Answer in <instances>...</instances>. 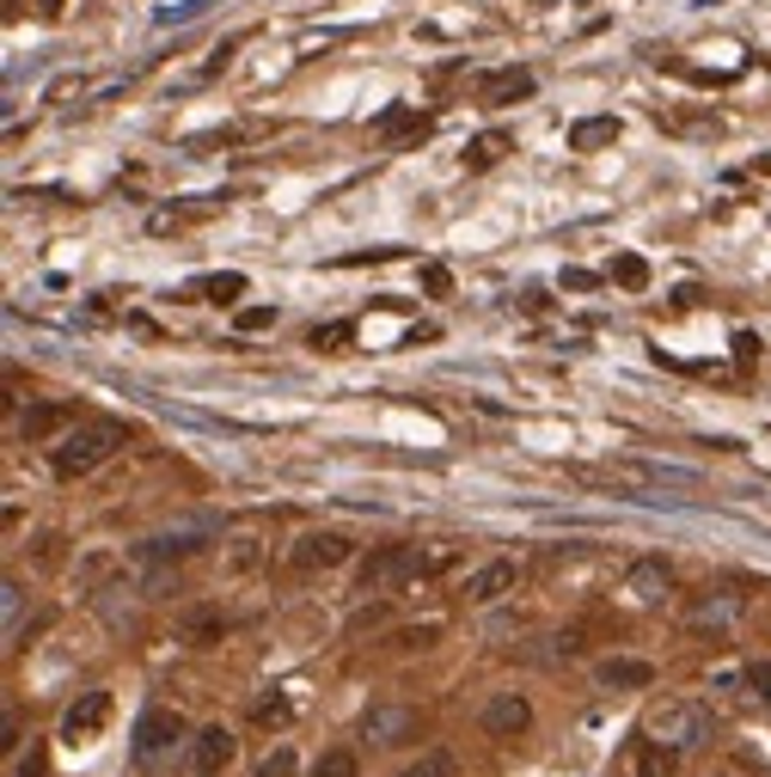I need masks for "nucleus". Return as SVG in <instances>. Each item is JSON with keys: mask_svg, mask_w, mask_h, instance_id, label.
Instances as JSON below:
<instances>
[{"mask_svg": "<svg viewBox=\"0 0 771 777\" xmlns=\"http://www.w3.org/2000/svg\"><path fill=\"white\" fill-rule=\"evenodd\" d=\"M117 447H129V429H123V422H110V417L74 422V429H68V435L49 447V466H56V478H86V471H98Z\"/></svg>", "mask_w": 771, "mask_h": 777, "instance_id": "nucleus-1", "label": "nucleus"}, {"mask_svg": "<svg viewBox=\"0 0 771 777\" xmlns=\"http://www.w3.org/2000/svg\"><path fill=\"white\" fill-rule=\"evenodd\" d=\"M643 741L667 746V753H692V746L710 741V710H704V704H692V698H667L662 710H649Z\"/></svg>", "mask_w": 771, "mask_h": 777, "instance_id": "nucleus-2", "label": "nucleus"}, {"mask_svg": "<svg viewBox=\"0 0 771 777\" xmlns=\"http://www.w3.org/2000/svg\"><path fill=\"white\" fill-rule=\"evenodd\" d=\"M435 563L423 558L417 545H380V551H368V563L355 570V594H392L404 588V582H417V575H429Z\"/></svg>", "mask_w": 771, "mask_h": 777, "instance_id": "nucleus-3", "label": "nucleus"}, {"mask_svg": "<svg viewBox=\"0 0 771 777\" xmlns=\"http://www.w3.org/2000/svg\"><path fill=\"white\" fill-rule=\"evenodd\" d=\"M178 741H185V716H178V710H141V722H135V765H159Z\"/></svg>", "mask_w": 771, "mask_h": 777, "instance_id": "nucleus-4", "label": "nucleus"}, {"mask_svg": "<svg viewBox=\"0 0 771 777\" xmlns=\"http://www.w3.org/2000/svg\"><path fill=\"white\" fill-rule=\"evenodd\" d=\"M361 741L368 746H411L417 741V710H404V704H368V710H361Z\"/></svg>", "mask_w": 771, "mask_h": 777, "instance_id": "nucleus-5", "label": "nucleus"}, {"mask_svg": "<svg viewBox=\"0 0 771 777\" xmlns=\"http://www.w3.org/2000/svg\"><path fill=\"white\" fill-rule=\"evenodd\" d=\"M233 760H239V741H233V729L209 722V729L190 734V777H221Z\"/></svg>", "mask_w": 771, "mask_h": 777, "instance_id": "nucleus-6", "label": "nucleus"}, {"mask_svg": "<svg viewBox=\"0 0 771 777\" xmlns=\"http://www.w3.org/2000/svg\"><path fill=\"white\" fill-rule=\"evenodd\" d=\"M349 551L355 545L343 539V533H300V539H294V551H288V563L300 575H312V570H337V563H349Z\"/></svg>", "mask_w": 771, "mask_h": 777, "instance_id": "nucleus-7", "label": "nucleus"}, {"mask_svg": "<svg viewBox=\"0 0 771 777\" xmlns=\"http://www.w3.org/2000/svg\"><path fill=\"white\" fill-rule=\"evenodd\" d=\"M533 729V704H526V692H496L490 704H484V734H496V741H514V734Z\"/></svg>", "mask_w": 771, "mask_h": 777, "instance_id": "nucleus-8", "label": "nucleus"}, {"mask_svg": "<svg viewBox=\"0 0 771 777\" xmlns=\"http://www.w3.org/2000/svg\"><path fill=\"white\" fill-rule=\"evenodd\" d=\"M514 582H521V563L490 558V563H478V570L465 575V600H472V607H490V600L514 594Z\"/></svg>", "mask_w": 771, "mask_h": 777, "instance_id": "nucleus-9", "label": "nucleus"}, {"mask_svg": "<svg viewBox=\"0 0 771 777\" xmlns=\"http://www.w3.org/2000/svg\"><path fill=\"white\" fill-rule=\"evenodd\" d=\"M105 716H110V692H80V698L68 704V716H62V741L68 746L93 741V734L105 729Z\"/></svg>", "mask_w": 771, "mask_h": 777, "instance_id": "nucleus-10", "label": "nucleus"}, {"mask_svg": "<svg viewBox=\"0 0 771 777\" xmlns=\"http://www.w3.org/2000/svg\"><path fill=\"white\" fill-rule=\"evenodd\" d=\"M667 588H674V570H667L662 558H637L631 570H625V594H631L637 607H655Z\"/></svg>", "mask_w": 771, "mask_h": 777, "instance_id": "nucleus-11", "label": "nucleus"}, {"mask_svg": "<svg viewBox=\"0 0 771 777\" xmlns=\"http://www.w3.org/2000/svg\"><path fill=\"white\" fill-rule=\"evenodd\" d=\"M594 680H601L606 692H643V685H655V668L637 661V655H606L601 668H594Z\"/></svg>", "mask_w": 771, "mask_h": 777, "instance_id": "nucleus-12", "label": "nucleus"}, {"mask_svg": "<svg viewBox=\"0 0 771 777\" xmlns=\"http://www.w3.org/2000/svg\"><path fill=\"white\" fill-rule=\"evenodd\" d=\"M74 422V405H32L25 410V422H19V435L25 441H49L56 429H68Z\"/></svg>", "mask_w": 771, "mask_h": 777, "instance_id": "nucleus-13", "label": "nucleus"}, {"mask_svg": "<svg viewBox=\"0 0 771 777\" xmlns=\"http://www.w3.org/2000/svg\"><path fill=\"white\" fill-rule=\"evenodd\" d=\"M735 619H740V594H728V588L704 594V600L692 607V624H698V631H704V624H710V631H723V624H735Z\"/></svg>", "mask_w": 771, "mask_h": 777, "instance_id": "nucleus-14", "label": "nucleus"}, {"mask_svg": "<svg viewBox=\"0 0 771 777\" xmlns=\"http://www.w3.org/2000/svg\"><path fill=\"white\" fill-rule=\"evenodd\" d=\"M514 98H533V74L526 68H502V74L484 80V105H514Z\"/></svg>", "mask_w": 771, "mask_h": 777, "instance_id": "nucleus-15", "label": "nucleus"}, {"mask_svg": "<svg viewBox=\"0 0 771 777\" xmlns=\"http://www.w3.org/2000/svg\"><path fill=\"white\" fill-rule=\"evenodd\" d=\"M606 141H618V117H582V123L570 129L576 154H594V147H606Z\"/></svg>", "mask_w": 771, "mask_h": 777, "instance_id": "nucleus-16", "label": "nucleus"}, {"mask_svg": "<svg viewBox=\"0 0 771 777\" xmlns=\"http://www.w3.org/2000/svg\"><path fill=\"white\" fill-rule=\"evenodd\" d=\"M509 147H514L509 135H478V141H472V147H465V171H490L496 159L509 154Z\"/></svg>", "mask_w": 771, "mask_h": 777, "instance_id": "nucleus-17", "label": "nucleus"}, {"mask_svg": "<svg viewBox=\"0 0 771 777\" xmlns=\"http://www.w3.org/2000/svg\"><path fill=\"white\" fill-rule=\"evenodd\" d=\"M399 777H453V753H441V746H423V753L404 765Z\"/></svg>", "mask_w": 771, "mask_h": 777, "instance_id": "nucleus-18", "label": "nucleus"}, {"mask_svg": "<svg viewBox=\"0 0 771 777\" xmlns=\"http://www.w3.org/2000/svg\"><path fill=\"white\" fill-rule=\"evenodd\" d=\"M355 772H361V765H355V753H349V746H324V753H319V765H312L307 777H355Z\"/></svg>", "mask_w": 771, "mask_h": 777, "instance_id": "nucleus-19", "label": "nucleus"}, {"mask_svg": "<svg viewBox=\"0 0 771 777\" xmlns=\"http://www.w3.org/2000/svg\"><path fill=\"white\" fill-rule=\"evenodd\" d=\"M105 575H110V558H105V551H93V558H80V570H74V588H80V594H93L98 582H105Z\"/></svg>", "mask_w": 771, "mask_h": 777, "instance_id": "nucleus-20", "label": "nucleus"}, {"mask_svg": "<svg viewBox=\"0 0 771 777\" xmlns=\"http://www.w3.org/2000/svg\"><path fill=\"white\" fill-rule=\"evenodd\" d=\"M613 282L637 295V288H649V264H643V258H618V264H613Z\"/></svg>", "mask_w": 771, "mask_h": 777, "instance_id": "nucleus-21", "label": "nucleus"}, {"mask_svg": "<svg viewBox=\"0 0 771 777\" xmlns=\"http://www.w3.org/2000/svg\"><path fill=\"white\" fill-rule=\"evenodd\" d=\"M202 295L227 307V300H239V295H246V276H233V270H227V276H209V282H202Z\"/></svg>", "mask_w": 771, "mask_h": 777, "instance_id": "nucleus-22", "label": "nucleus"}, {"mask_svg": "<svg viewBox=\"0 0 771 777\" xmlns=\"http://www.w3.org/2000/svg\"><path fill=\"white\" fill-rule=\"evenodd\" d=\"M251 777H294V746H276V753H263Z\"/></svg>", "mask_w": 771, "mask_h": 777, "instance_id": "nucleus-23", "label": "nucleus"}, {"mask_svg": "<svg viewBox=\"0 0 771 777\" xmlns=\"http://www.w3.org/2000/svg\"><path fill=\"white\" fill-rule=\"evenodd\" d=\"M435 637H441V624H411V631H392V643H399V649H429Z\"/></svg>", "mask_w": 771, "mask_h": 777, "instance_id": "nucleus-24", "label": "nucleus"}, {"mask_svg": "<svg viewBox=\"0 0 771 777\" xmlns=\"http://www.w3.org/2000/svg\"><path fill=\"white\" fill-rule=\"evenodd\" d=\"M349 337H355V325H343V319H337V325H319V331H312V349H343Z\"/></svg>", "mask_w": 771, "mask_h": 777, "instance_id": "nucleus-25", "label": "nucleus"}, {"mask_svg": "<svg viewBox=\"0 0 771 777\" xmlns=\"http://www.w3.org/2000/svg\"><path fill=\"white\" fill-rule=\"evenodd\" d=\"M233 325L246 331V337H251V331H270V325H276V307H246L239 319H233Z\"/></svg>", "mask_w": 771, "mask_h": 777, "instance_id": "nucleus-26", "label": "nucleus"}, {"mask_svg": "<svg viewBox=\"0 0 771 777\" xmlns=\"http://www.w3.org/2000/svg\"><path fill=\"white\" fill-rule=\"evenodd\" d=\"M13 777H49V760H44V753L32 746L25 760H13Z\"/></svg>", "mask_w": 771, "mask_h": 777, "instance_id": "nucleus-27", "label": "nucleus"}, {"mask_svg": "<svg viewBox=\"0 0 771 777\" xmlns=\"http://www.w3.org/2000/svg\"><path fill=\"white\" fill-rule=\"evenodd\" d=\"M740 680H747V685H754V692H759V698H771V661H754V668H747V673H740Z\"/></svg>", "mask_w": 771, "mask_h": 777, "instance_id": "nucleus-28", "label": "nucleus"}, {"mask_svg": "<svg viewBox=\"0 0 771 777\" xmlns=\"http://www.w3.org/2000/svg\"><path fill=\"white\" fill-rule=\"evenodd\" d=\"M0 746H7V753H19V716L7 710V722H0Z\"/></svg>", "mask_w": 771, "mask_h": 777, "instance_id": "nucleus-29", "label": "nucleus"}, {"mask_svg": "<svg viewBox=\"0 0 771 777\" xmlns=\"http://www.w3.org/2000/svg\"><path fill=\"white\" fill-rule=\"evenodd\" d=\"M258 722H288V704H258Z\"/></svg>", "mask_w": 771, "mask_h": 777, "instance_id": "nucleus-30", "label": "nucleus"}]
</instances>
